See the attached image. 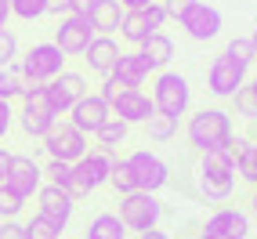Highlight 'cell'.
Instances as JSON below:
<instances>
[{"label":"cell","instance_id":"277c9868","mask_svg":"<svg viewBox=\"0 0 257 239\" xmlns=\"http://www.w3.org/2000/svg\"><path fill=\"white\" fill-rule=\"evenodd\" d=\"M19 101H22V109L15 112V124H19L29 138H44V134L51 131V124L58 120L55 109H51V101H47L44 83H29Z\"/></svg>","mask_w":257,"mask_h":239},{"label":"cell","instance_id":"bcb514c9","mask_svg":"<svg viewBox=\"0 0 257 239\" xmlns=\"http://www.w3.org/2000/svg\"><path fill=\"white\" fill-rule=\"evenodd\" d=\"M138 239H170V232H163V228H149V232H138Z\"/></svg>","mask_w":257,"mask_h":239},{"label":"cell","instance_id":"74e56055","mask_svg":"<svg viewBox=\"0 0 257 239\" xmlns=\"http://www.w3.org/2000/svg\"><path fill=\"white\" fill-rule=\"evenodd\" d=\"M160 4H163V11H167V19H170V22H178L181 15L196 4V0H160Z\"/></svg>","mask_w":257,"mask_h":239},{"label":"cell","instance_id":"cb8c5ba5","mask_svg":"<svg viewBox=\"0 0 257 239\" xmlns=\"http://www.w3.org/2000/svg\"><path fill=\"white\" fill-rule=\"evenodd\" d=\"M235 174L246 185H257V138H232Z\"/></svg>","mask_w":257,"mask_h":239},{"label":"cell","instance_id":"60d3db41","mask_svg":"<svg viewBox=\"0 0 257 239\" xmlns=\"http://www.w3.org/2000/svg\"><path fill=\"white\" fill-rule=\"evenodd\" d=\"M94 4H98V0H69V15H83V19H87Z\"/></svg>","mask_w":257,"mask_h":239},{"label":"cell","instance_id":"ee69618b","mask_svg":"<svg viewBox=\"0 0 257 239\" xmlns=\"http://www.w3.org/2000/svg\"><path fill=\"white\" fill-rule=\"evenodd\" d=\"M8 163H11V152L0 149V185H4V178H8Z\"/></svg>","mask_w":257,"mask_h":239},{"label":"cell","instance_id":"7dc6e473","mask_svg":"<svg viewBox=\"0 0 257 239\" xmlns=\"http://www.w3.org/2000/svg\"><path fill=\"white\" fill-rule=\"evenodd\" d=\"M250 210H253V217H257V185H253V196H250Z\"/></svg>","mask_w":257,"mask_h":239},{"label":"cell","instance_id":"ab89813d","mask_svg":"<svg viewBox=\"0 0 257 239\" xmlns=\"http://www.w3.org/2000/svg\"><path fill=\"white\" fill-rule=\"evenodd\" d=\"M119 91H123V87H119V83H116L112 76H101V91H98V94L105 98V101H112V98H116Z\"/></svg>","mask_w":257,"mask_h":239},{"label":"cell","instance_id":"8992f818","mask_svg":"<svg viewBox=\"0 0 257 239\" xmlns=\"http://www.w3.org/2000/svg\"><path fill=\"white\" fill-rule=\"evenodd\" d=\"M15 65L22 69V76L29 83H47L65 69V55H62V47L55 40H44V44H33L26 55H19Z\"/></svg>","mask_w":257,"mask_h":239},{"label":"cell","instance_id":"681fc988","mask_svg":"<svg viewBox=\"0 0 257 239\" xmlns=\"http://www.w3.org/2000/svg\"><path fill=\"white\" fill-rule=\"evenodd\" d=\"M246 83H250V87H253V94H257V76H253V80H246Z\"/></svg>","mask_w":257,"mask_h":239},{"label":"cell","instance_id":"f6af8a7d","mask_svg":"<svg viewBox=\"0 0 257 239\" xmlns=\"http://www.w3.org/2000/svg\"><path fill=\"white\" fill-rule=\"evenodd\" d=\"M8 19H11V0H0V29H8Z\"/></svg>","mask_w":257,"mask_h":239},{"label":"cell","instance_id":"4dcf8cb0","mask_svg":"<svg viewBox=\"0 0 257 239\" xmlns=\"http://www.w3.org/2000/svg\"><path fill=\"white\" fill-rule=\"evenodd\" d=\"M109 185L119 192V196H127V192H138V185H134V170L127 160H116L112 163V174H109Z\"/></svg>","mask_w":257,"mask_h":239},{"label":"cell","instance_id":"7a4b0ae2","mask_svg":"<svg viewBox=\"0 0 257 239\" xmlns=\"http://www.w3.org/2000/svg\"><path fill=\"white\" fill-rule=\"evenodd\" d=\"M185 138L196 152H210V149H232V112L221 109V105H210V109H199L188 116L185 124Z\"/></svg>","mask_w":257,"mask_h":239},{"label":"cell","instance_id":"e0dca14e","mask_svg":"<svg viewBox=\"0 0 257 239\" xmlns=\"http://www.w3.org/2000/svg\"><path fill=\"white\" fill-rule=\"evenodd\" d=\"M65 116H69V124H73V127H80V131L91 138V134H94L101 124H105L109 116H112V109H109V101L101 98L98 91H94V94L87 91V94H83V98H80V101H76V105L65 112Z\"/></svg>","mask_w":257,"mask_h":239},{"label":"cell","instance_id":"6da1fadb","mask_svg":"<svg viewBox=\"0 0 257 239\" xmlns=\"http://www.w3.org/2000/svg\"><path fill=\"white\" fill-rule=\"evenodd\" d=\"M235 156L232 149H210L203 152V160L196 167V192L207 203H225L235 189Z\"/></svg>","mask_w":257,"mask_h":239},{"label":"cell","instance_id":"484cf974","mask_svg":"<svg viewBox=\"0 0 257 239\" xmlns=\"http://www.w3.org/2000/svg\"><path fill=\"white\" fill-rule=\"evenodd\" d=\"M127 124H123V120H116V116H109L105 120V124H101L98 131H94V138H98V149H109V152H116L119 145H123L127 142Z\"/></svg>","mask_w":257,"mask_h":239},{"label":"cell","instance_id":"5bb4252c","mask_svg":"<svg viewBox=\"0 0 257 239\" xmlns=\"http://www.w3.org/2000/svg\"><path fill=\"white\" fill-rule=\"evenodd\" d=\"M4 185L15 192V196H22V199H33L40 192V185H44V167L33 160V156H15L11 152V163H8V178Z\"/></svg>","mask_w":257,"mask_h":239},{"label":"cell","instance_id":"b9f144b4","mask_svg":"<svg viewBox=\"0 0 257 239\" xmlns=\"http://www.w3.org/2000/svg\"><path fill=\"white\" fill-rule=\"evenodd\" d=\"M47 15H55V19L69 15V0H47Z\"/></svg>","mask_w":257,"mask_h":239},{"label":"cell","instance_id":"d4e9b609","mask_svg":"<svg viewBox=\"0 0 257 239\" xmlns=\"http://www.w3.org/2000/svg\"><path fill=\"white\" fill-rule=\"evenodd\" d=\"M83 239H127V225L119 221V214L101 210V214H94V217L87 221Z\"/></svg>","mask_w":257,"mask_h":239},{"label":"cell","instance_id":"7402d4cb","mask_svg":"<svg viewBox=\"0 0 257 239\" xmlns=\"http://www.w3.org/2000/svg\"><path fill=\"white\" fill-rule=\"evenodd\" d=\"M138 51H142V58L149 62V69H152V73H163L167 65H170V58H174V40H170L163 29H156Z\"/></svg>","mask_w":257,"mask_h":239},{"label":"cell","instance_id":"d6986e66","mask_svg":"<svg viewBox=\"0 0 257 239\" xmlns=\"http://www.w3.org/2000/svg\"><path fill=\"white\" fill-rule=\"evenodd\" d=\"M123 55V51H119V44L112 40V37H105V33H98V37L91 40V47L83 51V62H87V69L94 73V76H109L112 69H116V58Z\"/></svg>","mask_w":257,"mask_h":239},{"label":"cell","instance_id":"f907efd6","mask_svg":"<svg viewBox=\"0 0 257 239\" xmlns=\"http://www.w3.org/2000/svg\"><path fill=\"white\" fill-rule=\"evenodd\" d=\"M196 239H214V235H207V232H199V235H196Z\"/></svg>","mask_w":257,"mask_h":239},{"label":"cell","instance_id":"d590c367","mask_svg":"<svg viewBox=\"0 0 257 239\" xmlns=\"http://www.w3.org/2000/svg\"><path fill=\"white\" fill-rule=\"evenodd\" d=\"M69 178H73V163H62V160H51L47 167H44V181H51V185H69Z\"/></svg>","mask_w":257,"mask_h":239},{"label":"cell","instance_id":"44dd1931","mask_svg":"<svg viewBox=\"0 0 257 239\" xmlns=\"http://www.w3.org/2000/svg\"><path fill=\"white\" fill-rule=\"evenodd\" d=\"M156 29H163L156 19H152V11L145 8V11H123V22H119V37H123L127 44H134V47H142Z\"/></svg>","mask_w":257,"mask_h":239},{"label":"cell","instance_id":"7bdbcfd3","mask_svg":"<svg viewBox=\"0 0 257 239\" xmlns=\"http://www.w3.org/2000/svg\"><path fill=\"white\" fill-rule=\"evenodd\" d=\"M149 4H156V0H119V8H123V11H145Z\"/></svg>","mask_w":257,"mask_h":239},{"label":"cell","instance_id":"f1b7e54d","mask_svg":"<svg viewBox=\"0 0 257 239\" xmlns=\"http://www.w3.org/2000/svg\"><path fill=\"white\" fill-rule=\"evenodd\" d=\"M221 55H228L235 65H243V69H250V65L257 62V55H253V44H250V37H232L228 44H225V51Z\"/></svg>","mask_w":257,"mask_h":239},{"label":"cell","instance_id":"f35d334b","mask_svg":"<svg viewBox=\"0 0 257 239\" xmlns=\"http://www.w3.org/2000/svg\"><path fill=\"white\" fill-rule=\"evenodd\" d=\"M15 127V109H11V101L0 98V142L8 138V131Z\"/></svg>","mask_w":257,"mask_h":239},{"label":"cell","instance_id":"8d00e7d4","mask_svg":"<svg viewBox=\"0 0 257 239\" xmlns=\"http://www.w3.org/2000/svg\"><path fill=\"white\" fill-rule=\"evenodd\" d=\"M0 239H26V221H19V217L0 221Z\"/></svg>","mask_w":257,"mask_h":239},{"label":"cell","instance_id":"836d02e7","mask_svg":"<svg viewBox=\"0 0 257 239\" xmlns=\"http://www.w3.org/2000/svg\"><path fill=\"white\" fill-rule=\"evenodd\" d=\"M19 62V37L15 29H0V69Z\"/></svg>","mask_w":257,"mask_h":239},{"label":"cell","instance_id":"2e32d148","mask_svg":"<svg viewBox=\"0 0 257 239\" xmlns=\"http://www.w3.org/2000/svg\"><path fill=\"white\" fill-rule=\"evenodd\" d=\"M109 109H112L116 120H123L127 127L145 124V120L156 112V105H152V94L142 91V87H123V91H119V94L109 101Z\"/></svg>","mask_w":257,"mask_h":239},{"label":"cell","instance_id":"83f0119b","mask_svg":"<svg viewBox=\"0 0 257 239\" xmlns=\"http://www.w3.org/2000/svg\"><path fill=\"white\" fill-rule=\"evenodd\" d=\"M142 127H145V134H149L152 142H170L178 134V120L174 116H163V112H152Z\"/></svg>","mask_w":257,"mask_h":239},{"label":"cell","instance_id":"8fae6325","mask_svg":"<svg viewBox=\"0 0 257 239\" xmlns=\"http://www.w3.org/2000/svg\"><path fill=\"white\" fill-rule=\"evenodd\" d=\"M131 170H134V185H138L142 192H160L163 185L170 181V167L163 156H156L152 149H138L127 156Z\"/></svg>","mask_w":257,"mask_h":239},{"label":"cell","instance_id":"4fadbf2b","mask_svg":"<svg viewBox=\"0 0 257 239\" xmlns=\"http://www.w3.org/2000/svg\"><path fill=\"white\" fill-rule=\"evenodd\" d=\"M73 210H76V199L62 185H51V181L40 185V192H37V214L40 217H47L55 228H65L73 221Z\"/></svg>","mask_w":257,"mask_h":239},{"label":"cell","instance_id":"603a6c76","mask_svg":"<svg viewBox=\"0 0 257 239\" xmlns=\"http://www.w3.org/2000/svg\"><path fill=\"white\" fill-rule=\"evenodd\" d=\"M87 22L94 33H105V37H112V33H119V22H123V8H119V0H98V4L91 8Z\"/></svg>","mask_w":257,"mask_h":239},{"label":"cell","instance_id":"f546056e","mask_svg":"<svg viewBox=\"0 0 257 239\" xmlns=\"http://www.w3.org/2000/svg\"><path fill=\"white\" fill-rule=\"evenodd\" d=\"M11 19H22V22L47 19V0H11Z\"/></svg>","mask_w":257,"mask_h":239},{"label":"cell","instance_id":"ac0fdd59","mask_svg":"<svg viewBox=\"0 0 257 239\" xmlns=\"http://www.w3.org/2000/svg\"><path fill=\"white\" fill-rule=\"evenodd\" d=\"M203 232L214 235V239H246L250 235V217L243 210H235V207H221L207 217Z\"/></svg>","mask_w":257,"mask_h":239},{"label":"cell","instance_id":"3957f363","mask_svg":"<svg viewBox=\"0 0 257 239\" xmlns=\"http://www.w3.org/2000/svg\"><path fill=\"white\" fill-rule=\"evenodd\" d=\"M116 160L119 156L109 152V149H87L73 163V178H69V185H65V192H69L73 199H83V196H91L94 189H101V185H109V174H112Z\"/></svg>","mask_w":257,"mask_h":239},{"label":"cell","instance_id":"e575fe53","mask_svg":"<svg viewBox=\"0 0 257 239\" xmlns=\"http://www.w3.org/2000/svg\"><path fill=\"white\" fill-rule=\"evenodd\" d=\"M26 207V199L22 196H15L8 185H0V221H8V217H19Z\"/></svg>","mask_w":257,"mask_h":239},{"label":"cell","instance_id":"52a82bcc","mask_svg":"<svg viewBox=\"0 0 257 239\" xmlns=\"http://www.w3.org/2000/svg\"><path fill=\"white\" fill-rule=\"evenodd\" d=\"M163 217V203L156 199V192H127L119 196V221L127 225V232H149L160 228Z\"/></svg>","mask_w":257,"mask_h":239},{"label":"cell","instance_id":"7c38bea8","mask_svg":"<svg viewBox=\"0 0 257 239\" xmlns=\"http://www.w3.org/2000/svg\"><path fill=\"white\" fill-rule=\"evenodd\" d=\"M98 33L91 29V22L83 19V15H62L58 19V29H55V44L62 47L65 58H80L83 51L91 47V40Z\"/></svg>","mask_w":257,"mask_h":239},{"label":"cell","instance_id":"9c48e42d","mask_svg":"<svg viewBox=\"0 0 257 239\" xmlns=\"http://www.w3.org/2000/svg\"><path fill=\"white\" fill-rule=\"evenodd\" d=\"M44 91H47V101H51V109H55V116H65L87 94V76L76 73V69H62L55 80L44 83Z\"/></svg>","mask_w":257,"mask_h":239},{"label":"cell","instance_id":"1f68e13d","mask_svg":"<svg viewBox=\"0 0 257 239\" xmlns=\"http://www.w3.org/2000/svg\"><path fill=\"white\" fill-rule=\"evenodd\" d=\"M232 101H235V116H243V120H257V94H253L250 83H243V87L232 94Z\"/></svg>","mask_w":257,"mask_h":239},{"label":"cell","instance_id":"ba28073f","mask_svg":"<svg viewBox=\"0 0 257 239\" xmlns=\"http://www.w3.org/2000/svg\"><path fill=\"white\" fill-rule=\"evenodd\" d=\"M44 149H47V156L51 160H62V163H76L83 152L91 149V142H87V134H83L80 127H73L69 120H55V124H51V131L44 134Z\"/></svg>","mask_w":257,"mask_h":239},{"label":"cell","instance_id":"4316f807","mask_svg":"<svg viewBox=\"0 0 257 239\" xmlns=\"http://www.w3.org/2000/svg\"><path fill=\"white\" fill-rule=\"evenodd\" d=\"M29 87V80L22 76L19 65H4L0 69V98L4 101H15V98H22V91Z\"/></svg>","mask_w":257,"mask_h":239},{"label":"cell","instance_id":"9a60e30c","mask_svg":"<svg viewBox=\"0 0 257 239\" xmlns=\"http://www.w3.org/2000/svg\"><path fill=\"white\" fill-rule=\"evenodd\" d=\"M246 73H250V69L235 65L228 55H217V58L207 65V91H210L214 98H232V94L246 83Z\"/></svg>","mask_w":257,"mask_h":239},{"label":"cell","instance_id":"5b68a950","mask_svg":"<svg viewBox=\"0 0 257 239\" xmlns=\"http://www.w3.org/2000/svg\"><path fill=\"white\" fill-rule=\"evenodd\" d=\"M152 105H156V112L163 116H174L181 120L188 112V105H192V87H188V80L181 73H156V80H152Z\"/></svg>","mask_w":257,"mask_h":239},{"label":"cell","instance_id":"d6a6232c","mask_svg":"<svg viewBox=\"0 0 257 239\" xmlns=\"http://www.w3.org/2000/svg\"><path fill=\"white\" fill-rule=\"evenodd\" d=\"M26 239H62V228H55L47 217L33 214V217L26 221Z\"/></svg>","mask_w":257,"mask_h":239},{"label":"cell","instance_id":"c3c4849f","mask_svg":"<svg viewBox=\"0 0 257 239\" xmlns=\"http://www.w3.org/2000/svg\"><path fill=\"white\" fill-rule=\"evenodd\" d=\"M250 44H253V55H257V26H253V33H250Z\"/></svg>","mask_w":257,"mask_h":239},{"label":"cell","instance_id":"30bf717a","mask_svg":"<svg viewBox=\"0 0 257 239\" xmlns=\"http://www.w3.org/2000/svg\"><path fill=\"white\" fill-rule=\"evenodd\" d=\"M178 26L188 33V40L207 44V40H214L217 33L225 29V15H221L214 4H207V0H196V4L178 19Z\"/></svg>","mask_w":257,"mask_h":239},{"label":"cell","instance_id":"ffe728a7","mask_svg":"<svg viewBox=\"0 0 257 239\" xmlns=\"http://www.w3.org/2000/svg\"><path fill=\"white\" fill-rule=\"evenodd\" d=\"M119 87H145L152 69H149V62L142 58V51H123V55L116 58V69L109 73Z\"/></svg>","mask_w":257,"mask_h":239}]
</instances>
